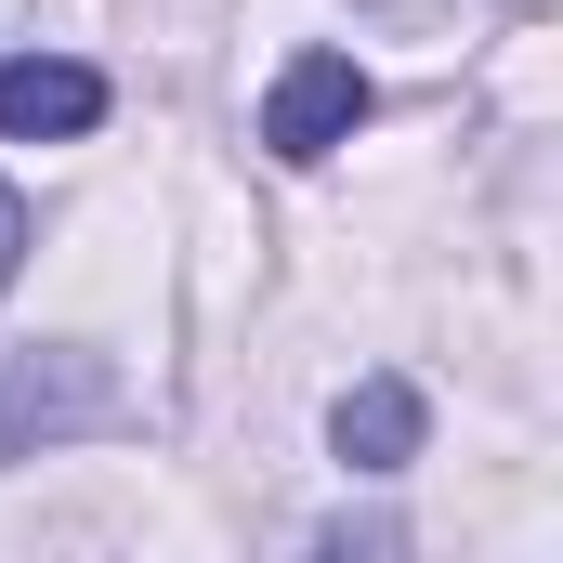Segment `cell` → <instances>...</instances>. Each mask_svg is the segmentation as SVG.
<instances>
[{"label": "cell", "mask_w": 563, "mask_h": 563, "mask_svg": "<svg viewBox=\"0 0 563 563\" xmlns=\"http://www.w3.org/2000/svg\"><path fill=\"white\" fill-rule=\"evenodd\" d=\"M106 420H119V367L106 354H79V341L0 354V472L40 459V445H66V432H106Z\"/></svg>", "instance_id": "6da1fadb"}, {"label": "cell", "mask_w": 563, "mask_h": 563, "mask_svg": "<svg viewBox=\"0 0 563 563\" xmlns=\"http://www.w3.org/2000/svg\"><path fill=\"white\" fill-rule=\"evenodd\" d=\"M367 66L354 53H288L276 66V92H263V144H276L288 170H314V157H341V144L367 132Z\"/></svg>", "instance_id": "7a4b0ae2"}, {"label": "cell", "mask_w": 563, "mask_h": 563, "mask_svg": "<svg viewBox=\"0 0 563 563\" xmlns=\"http://www.w3.org/2000/svg\"><path fill=\"white\" fill-rule=\"evenodd\" d=\"M106 119V66H79V53H13L0 66V144H66Z\"/></svg>", "instance_id": "3957f363"}, {"label": "cell", "mask_w": 563, "mask_h": 563, "mask_svg": "<svg viewBox=\"0 0 563 563\" xmlns=\"http://www.w3.org/2000/svg\"><path fill=\"white\" fill-rule=\"evenodd\" d=\"M420 432H432V407H420V380H394V367H367V380L328 407L341 472H407V459H420Z\"/></svg>", "instance_id": "277c9868"}, {"label": "cell", "mask_w": 563, "mask_h": 563, "mask_svg": "<svg viewBox=\"0 0 563 563\" xmlns=\"http://www.w3.org/2000/svg\"><path fill=\"white\" fill-rule=\"evenodd\" d=\"M13 263H26V197L0 184V288H13Z\"/></svg>", "instance_id": "5b68a950"}]
</instances>
